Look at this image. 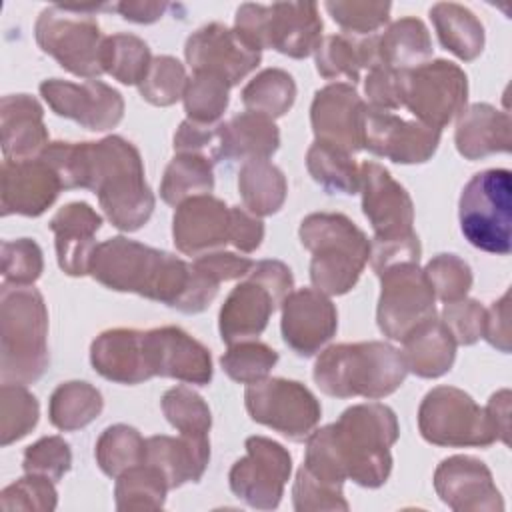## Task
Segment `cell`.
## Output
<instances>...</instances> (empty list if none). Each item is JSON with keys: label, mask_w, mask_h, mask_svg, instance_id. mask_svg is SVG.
Instances as JSON below:
<instances>
[{"label": "cell", "mask_w": 512, "mask_h": 512, "mask_svg": "<svg viewBox=\"0 0 512 512\" xmlns=\"http://www.w3.org/2000/svg\"><path fill=\"white\" fill-rule=\"evenodd\" d=\"M40 158L54 168L64 190H92L118 230L134 232L150 220L156 200L144 178L140 152L126 138L50 142Z\"/></svg>", "instance_id": "1"}, {"label": "cell", "mask_w": 512, "mask_h": 512, "mask_svg": "<svg viewBox=\"0 0 512 512\" xmlns=\"http://www.w3.org/2000/svg\"><path fill=\"white\" fill-rule=\"evenodd\" d=\"M398 434V420L390 406L354 404L334 424L322 426L306 438L302 466L334 486L352 480L364 488H380L392 472L390 448Z\"/></svg>", "instance_id": "2"}, {"label": "cell", "mask_w": 512, "mask_h": 512, "mask_svg": "<svg viewBox=\"0 0 512 512\" xmlns=\"http://www.w3.org/2000/svg\"><path fill=\"white\" fill-rule=\"evenodd\" d=\"M90 276L108 290L132 292L184 314L204 312L220 286L192 262L124 236L96 244Z\"/></svg>", "instance_id": "3"}, {"label": "cell", "mask_w": 512, "mask_h": 512, "mask_svg": "<svg viewBox=\"0 0 512 512\" xmlns=\"http://www.w3.org/2000/svg\"><path fill=\"white\" fill-rule=\"evenodd\" d=\"M406 374L402 352L378 340L328 346L320 352L312 372L324 394L366 400L390 396L404 384Z\"/></svg>", "instance_id": "4"}, {"label": "cell", "mask_w": 512, "mask_h": 512, "mask_svg": "<svg viewBox=\"0 0 512 512\" xmlns=\"http://www.w3.org/2000/svg\"><path fill=\"white\" fill-rule=\"evenodd\" d=\"M50 364L48 310L34 286L2 284L0 290V378L34 384Z\"/></svg>", "instance_id": "5"}, {"label": "cell", "mask_w": 512, "mask_h": 512, "mask_svg": "<svg viewBox=\"0 0 512 512\" xmlns=\"http://www.w3.org/2000/svg\"><path fill=\"white\" fill-rule=\"evenodd\" d=\"M300 242L310 250V280L326 296L350 292L370 260L366 234L344 214L314 212L300 222Z\"/></svg>", "instance_id": "6"}, {"label": "cell", "mask_w": 512, "mask_h": 512, "mask_svg": "<svg viewBox=\"0 0 512 512\" xmlns=\"http://www.w3.org/2000/svg\"><path fill=\"white\" fill-rule=\"evenodd\" d=\"M100 10H112V4H54L44 8L34 24L38 46L70 74L94 80L104 74L106 36L96 20Z\"/></svg>", "instance_id": "7"}, {"label": "cell", "mask_w": 512, "mask_h": 512, "mask_svg": "<svg viewBox=\"0 0 512 512\" xmlns=\"http://www.w3.org/2000/svg\"><path fill=\"white\" fill-rule=\"evenodd\" d=\"M234 30L258 52L272 48L290 58H306L322 40V18L314 2H248L236 10Z\"/></svg>", "instance_id": "8"}, {"label": "cell", "mask_w": 512, "mask_h": 512, "mask_svg": "<svg viewBox=\"0 0 512 512\" xmlns=\"http://www.w3.org/2000/svg\"><path fill=\"white\" fill-rule=\"evenodd\" d=\"M244 278L232 288L218 316L220 336L228 346L258 338L294 288L292 272L280 260H258Z\"/></svg>", "instance_id": "9"}, {"label": "cell", "mask_w": 512, "mask_h": 512, "mask_svg": "<svg viewBox=\"0 0 512 512\" xmlns=\"http://www.w3.org/2000/svg\"><path fill=\"white\" fill-rule=\"evenodd\" d=\"M458 220L464 238L478 250L506 256L512 248V174L488 168L462 188Z\"/></svg>", "instance_id": "10"}, {"label": "cell", "mask_w": 512, "mask_h": 512, "mask_svg": "<svg viewBox=\"0 0 512 512\" xmlns=\"http://www.w3.org/2000/svg\"><path fill=\"white\" fill-rule=\"evenodd\" d=\"M418 430L426 442L448 448H486L496 442L486 408L454 386H436L422 398Z\"/></svg>", "instance_id": "11"}, {"label": "cell", "mask_w": 512, "mask_h": 512, "mask_svg": "<svg viewBox=\"0 0 512 512\" xmlns=\"http://www.w3.org/2000/svg\"><path fill=\"white\" fill-rule=\"evenodd\" d=\"M468 78L464 70L448 60L424 62L402 70V104L410 114L442 132L466 108Z\"/></svg>", "instance_id": "12"}, {"label": "cell", "mask_w": 512, "mask_h": 512, "mask_svg": "<svg viewBox=\"0 0 512 512\" xmlns=\"http://www.w3.org/2000/svg\"><path fill=\"white\" fill-rule=\"evenodd\" d=\"M250 418L288 440H306L318 426L322 408L316 396L296 380L264 378L244 392Z\"/></svg>", "instance_id": "13"}, {"label": "cell", "mask_w": 512, "mask_h": 512, "mask_svg": "<svg viewBox=\"0 0 512 512\" xmlns=\"http://www.w3.org/2000/svg\"><path fill=\"white\" fill-rule=\"evenodd\" d=\"M382 292L376 322L390 340H404L416 326L436 316V296L418 262H400L380 274Z\"/></svg>", "instance_id": "14"}, {"label": "cell", "mask_w": 512, "mask_h": 512, "mask_svg": "<svg viewBox=\"0 0 512 512\" xmlns=\"http://www.w3.org/2000/svg\"><path fill=\"white\" fill-rule=\"evenodd\" d=\"M244 448L246 456L238 458L230 468V490L252 508L274 510L290 480L292 456L280 442L266 436L246 438Z\"/></svg>", "instance_id": "15"}, {"label": "cell", "mask_w": 512, "mask_h": 512, "mask_svg": "<svg viewBox=\"0 0 512 512\" xmlns=\"http://www.w3.org/2000/svg\"><path fill=\"white\" fill-rule=\"evenodd\" d=\"M40 94L54 114L74 120L92 132L116 128L124 116V100L120 92L102 80H86L78 84L50 78L40 84Z\"/></svg>", "instance_id": "16"}, {"label": "cell", "mask_w": 512, "mask_h": 512, "mask_svg": "<svg viewBox=\"0 0 512 512\" xmlns=\"http://www.w3.org/2000/svg\"><path fill=\"white\" fill-rule=\"evenodd\" d=\"M440 144V130L418 120L366 106L362 118V148L396 164H424Z\"/></svg>", "instance_id": "17"}, {"label": "cell", "mask_w": 512, "mask_h": 512, "mask_svg": "<svg viewBox=\"0 0 512 512\" xmlns=\"http://www.w3.org/2000/svg\"><path fill=\"white\" fill-rule=\"evenodd\" d=\"M184 56L194 74H212L230 88L246 78L262 60L234 28L212 22L192 32L184 46Z\"/></svg>", "instance_id": "18"}, {"label": "cell", "mask_w": 512, "mask_h": 512, "mask_svg": "<svg viewBox=\"0 0 512 512\" xmlns=\"http://www.w3.org/2000/svg\"><path fill=\"white\" fill-rule=\"evenodd\" d=\"M360 192L362 212L374 230L372 242L404 240L416 234L412 230V198L384 166L378 162L360 164Z\"/></svg>", "instance_id": "19"}, {"label": "cell", "mask_w": 512, "mask_h": 512, "mask_svg": "<svg viewBox=\"0 0 512 512\" xmlns=\"http://www.w3.org/2000/svg\"><path fill=\"white\" fill-rule=\"evenodd\" d=\"M144 350L152 378L164 376L196 386H206L212 380L210 350L178 326L146 330Z\"/></svg>", "instance_id": "20"}, {"label": "cell", "mask_w": 512, "mask_h": 512, "mask_svg": "<svg viewBox=\"0 0 512 512\" xmlns=\"http://www.w3.org/2000/svg\"><path fill=\"white\" fill-rule=\"evenodd\" d=\"M434 490L456 512H500L504 500L490 468L468 454L444 458L434 472Z\"/></svg>", "instance_id": "21"}, {"label": "cell", "mask_w": 512, "mask_h": 512, "mask_svg": "<svg viewBox=\"0 0 512 512\" xmlns=\"http://www.w3.org/2000/svg\"><path fill=\"white\" fill-rule=\"evenodd\" d=\"M280 308L282 338L286 346L298 356H314L336 334V306L324 292L316 288L292 290Z\"/></svg>", "instance_id": "22"}, {"label": "cell", "mask_w": 512, "mask_h": 512, "mask_svg": "<svg viewBox=\"0 0 512 512\" xmlns=\"http://www.w3.org/2000/svg\"><path fill=\"white\" fill-rule=\"evenodd\" d=\"M366 106L352 84L334 82L320 88L310 106V124L316 140L350 154L364 150L362 118Z\"/></svg>", "instance_id": "23"}, {"label": "cell", "mask_w": 512, "mask_h": 512, "mask_svg": "<svg viewBox=\"0 0 512 512\" xmlns=\"http://www.w3.org/2000/svg\"><path fill=\"white\" fill-rule=\"evenodd\" d=\"M64 190L54 168L38 158L2 162V216L44 214Z\"/></svg>", "instance_id": "24"}, {"label": "cell", "mask_w": 512, "mask_h": 512, "mask_svg": "<svg viewBox=\"0 0 512 512\" xmlns=\"http://www.w3.org/2000/svg\"><path fill=\"white\" fill-rule=\"evenodd\" d=\"M172 238L186 256H202L230 244V208L216 196H194L176 206Z\"/></svg>", "instance_id": "25"}, {"label": "cell", "mask_w": 512, "mask_h": 512, "mask_svg": "<svg viewBox=\"0 0 512 512\" xmlns=\"http://www.w3.org/2000/svg\"><path fill=\"white\" fill-rule=\"evenodd\" d=\"M54 232L58 266L68 276L90 274L94 236L102 226V216L88 202H68L50 218Z\"/></svg>", "instance_id": "26"}, {"label": "cell", "mask_w": 512, "mask_h": 512, "mask_svg": "<svg viewBox=\"0 0 512 512\" xmlns=\"http://www.w3.org/2000/svg\"><path fill=\"white\" fill-rule=\"evenodd\" d=\"M90 362L102 378L116 384L134 386L152 378L142 330L112 328L102 332L90 346Z\"/></svg>", "instance_id": "27"}, {"label": "cell", "mask_w": 512, "mask_h": 512, "mask_svg": "<svg viewBox=\"0 0 512 512\" xmlns=\"http://www.w3.org/2000/svg\"><path fill=\"white\" fill-rule=\"evenodd\" d=\"M44 110L30 94H8L0 102V130L4 160L38 158L48 142Z\"/></svg>", "instance_id": "28"}, {"label": "cell", "mask_w": 512, "mask_h": 512, "mask_svg": "<svg viewBox=\"0 0 512 512\" xmlns=\"http://www.w3.org/2000/svg\"><path fill=\"white\" fill-rule=\"evenodd\" d=\"M146 462L156 466L170 490L186 482H198L210 462V438L200 434L146 438Z\"/></svg>", "instance_id": "29"}, {"label": "cell", "mask_w": 512, "mask_h": 512, "mask_svg": "<svg viewBox=\"0 0 512 512\" xmlns=\"http://www.w3.org/2000/svg\"><path fill=\"white\" fill-rule=\"evenodd\" d=\"M456 150L466 160H480L490 154H508L512 148V122L486 102L464 108L454 132Z\"/></svg>", "instance_id": "30"}, {"label": "cell", "mask_w": 512, "mask_h": 512, "mask_svg": "<svg viewBox=\"0 0 512 512\" xmlns=\"http://www.w3.org/2000/svg\"><path fill=\"white\" fill-rule=\"evenodd\" d=\"M280 146V130L274 120L240 112L228 122H220L218 162H250L268 160Z\"/></svg>", "instance_id": "31"}, {"label": "cell", "mask_w": 512, "mask_h": 512, "mask_svg": "<svg viewBox=\"0 0 512 512\" xmlns=\"http://www.w3.org/2000/svg\"><path fill=\"white\" fill-rule=\"evenodd\" d=\"M456 346L446 324L432 316L402 340L400 352L408 372L420 378H440L452 368Z\"/></svg>", "instance_id": "32"}, {"label": "cell", "mask_w": 512, "mask_h": 512, "mask_svg": "<svg viewBox=\"0 0 512 512\" xmlns=\"http://www.w3.org/2000/svg\"><path fill=\"white\" fill-rule=\"evenodd\" d=\"M378 34L362 36L360 40L350 34L324 36L314 50L316 70L326 80H346V84H356L360 80V70H372L378 64Z\"/></svg>", "instance_id": "33"}, {"label": "cell", "mask_w": 512, "mask_h": 512, "mask_svg": "<svg viewBox=\"0 0 512 512\" xmlns=\"http://www.w3.org/2000/svg\"><path fill=\"white\" fill-rule=\"evenodd\" d=\"M430 20L440 44L464 62L476 60L484 50V26L462 4L438 2L430 8Z\"/></svg>", "instance_id": "34"}, {"label": "cell", "mask_w": 512, "mask_h": 512, "mask_svg": "<svg viewBox=\"0 0 512 512\" xmlns=\"http://www.w3.org/2000/svg\"><path fill=\"white\" fill-rule=\"evenodd\" d=\"M378 64L394 70H410L432 56V40L420 18L406 16L390 24L376 38Z\"/></svg>", "instance_id": "35"}, {"label": "cell", "mask_w": 512, "mask_h": 512, "mask_svg": "<svg viewBox=\"0 0 512 512\" xmlns=\"http://www.w3.org/2000/svg\"><path fill=\"white\" fill-rule=\"evenodd\" d=\"M238 192L248 212L256 216L276 214L288 194L284 172L270 160L244 162L238 174Z\"/></svg>", "instance_id": "36"}, {"label": "cell", "mask_w": 512, "mask_h": 512, "mask_svg": "<svg viewBox=\"0 0 512 512\" xmlns=\"http://www.w3.org/2000/svg\"><path fill=\"white\" fill-rule=\"evenodd\" d=\"M104 408V398L96 386L82 380L62 382L50 396L48 418L54 428L74 432L94 422Z\"/></svg>", "instance_id": "37"}, {"label": "cell", "mask_w": 512, "mask_h": 512, "mask_svg": "<svg viewBox=\"0 0 512 512\" xmlns=\"http://www.w3.org/2000/svg\"><path fill=\"white\" fill-rule=\"evenodd\" d=\"M306 168L312 180L328 194L350 196L360 192V166L342 148L314 140L306 152Z\"/></svg>", "instance_id": "38"}, {"label": "cell", "mask_w": 512, "mask_h": 512, "mask_svg": "<svg viewBox=\"0 0 512 512\" xmlns=\"http://www.w3.org/2000/svg\"><path fill=\"white\" fill-rule=\"evenodd\" d=\"M214 190L212 160L200 154H176L166 170L160 184V196L170 206L204 196Z\"/></svg>", "instance_id": "39"}, {"label": "cell", "mask_w": 512, "mask_h": 512, "mask_svg": "<svg viewBox=\"0 0 512 512\" xmlns=\"http://www.w3.org/2000/svg\"><path fill=\"white\" fill-rule=\"evenodd\" d=\"M240 96L248 112L274 120L292 108L296 100V82L282 68H266L244 86Z\"/></svg>", "instance_id": "40"}, {"label": "cell", "mask_w": 512, "mask_h": 512, "mask_svg": "<svg viewBox=\"0 0 512 512\" xmlns=\"http://www.w3.org/2000/svg\"><path fill=\"white\" fill-rule=\"evenodd\" d=\"M170 490L164 474L142 462L116 478L114 498L116 508L122 512L128 510H160L166 502V492Z\"/></svg>", "instance_id": "41"}, {"label": "cell", "mask_w": 512, "mask_h": 512, "mask_svg": "<svg viewBox=\"0 0 512 512\" xmlns=\"http://www.w3.org/2000/svg\"><path fill=\"white\" fill-rule=\"evenodd\" d=\"M152 54L148 44L126 32L106 36L102 48V68L114 80L126 86H138L148 74Z\"/></svg>", "instance_id": "42"}, {"label": "cell", "mask_w": 512, "mask_h": 512, "mask_svg": "<svg viewBox=\"0 0 512 512\" xmlns=\"http://www.w3.org/2000/svg\"><path fill=\"white\" fill-rule=\"evenodd\" d=\"M94 456L106 476L118 478L122 472L146 462V440L136 428L114 424L100 434Z\"/></svg>", "instance_id": "43"}, {"label": "cell", "mask_w": 512, "mask_h": 512, "mask_svg": "<svg viewBox=\"0 0 512 512\" xmlns=\"http://www.w3.org/2000/svg\"><path fill=\"white\" fill-rule=\"evenodd\" d=\"M40 416L38 400L28 392L26 384L2 382L0 388V444L10 446L24 438Z\"/></svg>", "instance_id": "44"}, {"label": "cell", "mask_w": 512, "mask_h": 512, "mask_svg": "<svg viewBox=\"0 0 512 512\" xmlns=\"http://www.w3.org/2000/svg\"><path fill=\"white\" fill-rule=\"evenodd\" d=\"M276 362L278 352L258 340H242L230 344L220 358V366L228 374V378L246 386L268 378Z\"/></svg>", "instance_id": "45"}, {"label": "cell", "mask_w": 512, "mask_h": 512, "mask_svg": "<svg viewBox=\"0 0 512 512\" xmlns=\"http://www.w3.org/2000/svg\"><path fill=\"white\" fill-rule=\"evenodd\" d=\"M162 412L180 434L208 436L212 414L204 398L188 386H174L162 396Z\"/></svg>", "instance_id": "46"}, {"label": "cell", "mask_w": 512, "mask_h": 512, "mask_svg": "<svg viewBox=\"0 0 512 512\" xmlns=\"http://www.w3.org/2000/svg\"><path fill=\"white\" fill-rule=\"evenodd\" d=\"M230 86L212 74H194L184 90V110L188 120L200 124H218L228 108Z\"/></svg>", "instance_id": "47"}, {"label": "cell", "mask_w": 512, "mask_h": 512, "mask_svg": "<svg viewBox=\"0 0 512 512\" xmlns=\"http://www.w3.org/2000/svg\"><path fill=\"white\" fill-rule=\"evenodd\" d=\"M186 84L184 64L174 56L164 54L152 58L148 74L138 84V90L140 96L154 106H172L184 96Z\"/></svg>", "instance_id": "48"}, {"label": "cell", "mask_w": 512, "mask_h": 512, "mask_svg": "<svg viewBox=\"0 0 512 512\" xmlns=\"http://www.w3.org/2000/svg\"><path fill=\"white\" fill-rule=\"evenodd\" d=\"M332 20L350 36H372L380 30L388 18L390 2H368V0H330L324 4Z\"/></svg>", "instance_id": "49"}, {"label": "cell", "mask_w": 512, "mask_h": 512, "mask_svg": "<svg viewBox=\"0 0 512 512\" xmlns=\"http://www.w3.org/2000/svg\"><path fill=\"white\" fill-rule=\"evenodd\" d=\"M426 280L436 298L444 304L466 298L472 288V268L456 254H438L424 268Z\"/></svg>", "instance_id": "50"}, {"label": "cell", "mask_w": 512, "mask_h": 512, "mask_svg": "<svg viewBox=\"0 0 512 512\" xmlns=\"http://www.w3.org/2000/svg\"><path fill=\"white\" fill-rule=\"evenodd\" d=\"M44 268L42 248L32 238L2 242V276L16 286H32Z\"/></svg>", "instance_id": "51"}, {"label": "cell", "mask_w": 512, "mask_h": 512, "mask_svg": "<svg viewBox=\"0 0 512 512\" xmlns=\"http://www.w3.org/2000/svg\"><path fill=\"white\" fill-rule=\"evenodd\" d=\"M292 504L298 512H320V510H348L350 504L344 498L342 486L328 484L304 466L298 468L292 486Z\"/></svg>", "instance_id": "52"}, {"label": "cell", "mask_w": 512, "mask_h": 512, "mask_svg": "<svg viewBox=\"0 0 512 512\" xmlns=\"http://www.w3.org/2000/svg\"><path fill=\"white\" fill-rule=\"evenodd\" d=\"M0 502L4 510L50 512L58 504V492L54 488V480L26 472L24 478L12 482L2 490Z\"/></svg>", "instance_id": "53"}, {"label": "cell", "mask_w": 512, "mask_h": 512, "mask_svg": "<svg viewBox=\"0 0 512 512\" xmlns=\"http://www.w3.org/2000/svg\"><path fill=\"white\" fill-rule=\"evenodd\" d=\"M72 466L70 444L62 436H44L24 450L22 468L58 482Z\"/></svg>", "instance_id": "54"}, {"label": "cell", "mask_w": 512, "mask_h": 512, "mask_svg": "<svg viewBox=\"0 0 512 512\" xmlns=\"http://www.w3.org/2000/svg\"><path fill=\"white\" fill-rule=\"evenodd\" d=\"M486 308L472 298H460L448 302L442 308V322L450 330L452 338L460 346H470L482 338Z\"/></svg>", "instance_id": "55"}, {"label": "cell", "mask_w": 512, "mask_h": 512, "mask_svg": "<svg viewBox=\"0 0 512 512\" xmlns=\"http://www.w3.org/2000/svg\"><path fill=\"white\" fill-rule=\"evenodd\" d=\"M174 150L178 154H200L208 160L218 162L220 150V122L200 124L194 120H184L174 134Z\"/></svg>", "instance_id": "56"}, {"label": "cell", "mask_w": 512, "mask_h": 512, "mask_svg": "<svg viewBox=\"0 0 512 512\" xmlns=\"http://www.w3.org/2000/svg\"><path fill=\"white\" fill-rule=\"evenodd\" d=\"M364 92L368 96V106L376 110H398L402 108V70L376 66L368 70L364 80Z\"/></svg>", "instance_id": "57"}, {"label": "cell", "mask_w": 512, "mask_h": 512, "mask_svg": "<svg viewBox=\"0 0 512 512\" xmlns=\"http://www.w3.org/2000/svg\"><path fill=\"white\" fill-rule=\"evenodd\" d=\"M192 264L196 270H200L204 276H208L216 284L244 278L254 266V262L246 256H238L234 252H220V250L196 256Z\"/></svg>", "instance_id": "58"}, {"label": "cell", "mask_w": 512, "mask_h": 512, "mask_svg": "<svg viewBox=\"0 0 512 512\" xmlns=\"http://www.w3.org/2000/svg\"><path fill=\"white\" fill-rule=\"evenodd\" d=\"M264 240V222L244 206L230 208V244L240 252H254Z\"/></svg>", "instance_id": "59"}, {"label": "cell", "mask_w": 512, "mask_h": 512, "mask_svg": "<svg viewBox=\"0 0 512 512\" xmlns=\"http://www.w3.org/2000/svg\"><path fill=\"white\" fill-rule=\"evenodd\" d=\"M482 338L498 348L500 352H510V292L506 290L498 300L492 302L490 308H486L484 314V330Z\"/></svg>", "instance_id": "60"}, {"label": "cell", "mask_w": 512, "mask_h": 512, "mask_svg": "<svg viewBox=\"0 0 512 512\" xmlns=\"http://www.w3.org/2000/svg\"><path fill=\"white\" fill-rule=\"evenodd\" d=\"M510 398V390L502 388L496 394H492L488 404L484 406L496 432V440H500L506 446L510 444Z\"/></svg>", "instance_id": "61"}, {"label": "cell", "mask_w": 512, "mask_h": 512, "mask_svg": "<svg viewBox=\"0 0 512 512\" xmlns=\"http://www.w3.org/2000/svg\"><path fill=\"white\" fill-rule=\"evenodd\" d=\"M170 6L166 2H148V0H126L112 4V10H116L124 20L136 22V24H152L164 16V12Z\"/></svg>", "instance_id": "62"}]
</instances>
